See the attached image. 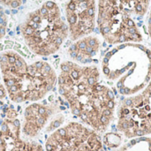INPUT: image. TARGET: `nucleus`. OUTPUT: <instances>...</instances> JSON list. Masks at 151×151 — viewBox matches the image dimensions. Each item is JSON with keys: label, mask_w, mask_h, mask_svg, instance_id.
<instances>
[{"label": "nucleus", "mask_w": 151, "mask_h": 151, "mask_svg": "<svg viewBox=\"0 0 151 151\" xmlns=\"http://www.w3.org/2000/svg\"><path fill=\"white\" fill-rule=\"evenodd\" d=\"M58 84L60 96L83 125L98 134L108 130L115 119V95L102 82L97 66L64 61Z\"/></svg>", "instance_id": "obj_1"}, {"label": "nucleus", "mask_w": 151, "mask_h": 151, "mask_svg": "<svg viewBox=\"0 0 151 151\" xmlns=\"http://www.w3.org/2000/svg\"><path fill=\"white\" fill-rule=\"evenodd\" d=\"M0 73L6 94L16 104L42 100L55 87V69L45 61L28 64L15 50L0 54Z\"/></svg>", "instance_id": "obj_2"}, {"label": "nucleus", "mask_w": 151, "mask_h": 151, "mask_svg": "<svg viewBox=\"0 0 151 151\" xmlns=\"http://www.w3.org/2000/svg\"><path fill=\"white\" fill-rule=\"evenodd\" d=\"M102 71L123 96L135 95L151 81V50L137 42L118 44L104 56Z\"/></svg>", "instance_id": "obj_3"}, {"label": "nucleus", "mask_w": 151, "mask_h": 151, "mask_svg": "<svg viewBox=\"0 0 151 151\" xmlns=\"http://www.w3.org/2000/svg\"><path fill=\"white\" fill-rule=\"evenodd\" d=\"M150 0H98L97 26L110 44L141 42L142 19Z\"/></svg>", "instance_id": "obj_4"}, {"label": "nucleus", "mask_w": 151, "mask_h": 151, "mask_svg": "<svg viewBox=\"0 0 151 151\" xmlns=\"http://www.w3.org/2000/svg\"><path fill=\"white\" fill-rule=\"evenodd\" d=\"M20 33L29 50L42 57L56 53L69 36L67 24L53 1L28 13L20 25Z\"/></svg>", "instance_id": "obj_5"}, {"label": "nucleus", "mask_w": 151, "mask_h": 151, "mask_svg": "<svg viewBox=\"0 0 151 151\" xmlns=\"http://www.w3.org/2000/svg\"><path fill=\"white\" fill-rule=\"evenodd\" d=\"M117 130L133 139L151 134V81L141 92L120 98L117 110Z\"/></svg>", "instance_id": "obj_6"}, {"label": "nucleus", "mask_w": 151, "mask_h": 151, "mask_svg": "<svg viewBox=\"0 0 151 151\" xmlns=\"http://www.w3.org/2000/svg\"><path fill=\"white\" fill-rule=\"evenodd\" d=\"M44 151H104L98 133L79 122H69L53 131Z\"/></svg>", "instance_id": "obj_7"}, {"label": "nucleus", "mask_w": 151, "mask_h": 151, "mask_svg": "<svg viewBox=\"0 0 151 151\" xmlns=\"http://www.w3.org/2000/svg\"><path fill=\"white\" fill-rule=\"evenodd\" d=\"M65 17L72 41L89 35L96 27V0H69L65 4Z\"/></svg>", "instance_id": "obj_8"}, {"label": "nucleus", "mask_w": 151, "mask_h": 151, "mask_svg": "<svg viewBox=\"0 0 151 151\" xmlns=\"http://www.w3.org/2000/svg\"><path fill=\"white\" fill-rule=\"evenodd\" d=\"M3 116L0 127V151H44L39 142L21 136L20 121L11 105H5Z\"/></svg>", "instance_id": "obj_9"}, {"label": "nucleus", "mask_w": 151, "mask_h": 151, "mask_svg": "<svg viewBox=\"0 0 151 151\" xmlns=\"http://www.w3.org/2000/svg\"><path fill=\"white\" fill-rule=\"evenodd\" d=\"M59 111L57 102L33 103L24 111V119L21 126V134L27 139L36 137L49 124L51 118Z\"/></svg>", "instance_id": "obj_10"}, {"label": "nucleus", "mask_w": 151, "mask_h": 151, "mask_svg": "<svg viewBox=\"0 0 151 151\" xmlns=\"http://www.w3.org/2000/svg\"><path fill=\"white\" fill-rule=\"evenodd\" d=\"M101 41L96 36L87 35L75 41L68 49L67 52L71 59L75 63L83 65L92 62L93 58L98 53Z\"/></svg>", "instance_id": "obj_11"}, {"label": "nucleus", "mask_w": 151, "mask_h": 151, "mask_svg": "<svg viewBox=\"0 0 151 151\" xmlns=\"http://www.w3.org/2000/svg\"><path fill=\"white\" fill-rule=\"evenodd\" d=\"M115 151H151V138L145 136L133 138Z\"/></svg>", "instance_id": "obj_12"}, {"label": "nucleus", "mask_w": 151, "mask_h": 151, "mask_svg": "<svg viewBox=\"0 0 151 151\" xmlns=\"http://www.w3.org/2000/svg\"><path fill=\"white\" fill-rule=\"evenodd\" d=\"M104 142L109 149L119 148L121 143V137L117 134H106L104 137Z\"/></svg>", "instance_id": "obj_13"}, {"label": "nucleus", "mask_w": 151, "mask_h": 151, "mask_svg": "<svg viewBox=\"0 0 151 151\" xmlns=\"http://www.w3.org/2000/svg\"><path fill=\"white\" fill-rule=\"evenodd\" d=\"M7 27V19L2 8H0V40L4 36Z\"/></svg>", "instance_id": "obj_14"}, {"label": "nucleus", "mask_w": 151, "mask_h": 151, "mask_svg": "<svg viewBox=\"0 0 151 151\" xmlns=\"http://www.w3.org/2000/svg\"><path fill=\"white\" fill-rule=\"evenodd\" d=\"M25 2L26 0H0V5L14 9L19 7Z\"/></svg>", "instance_id": "obj_15"}, {"label": "nucleus", "mask_w": 151, "mask_h": 151, "mask_svg": "<svg viewBox=\"0 0 151 151\" xmlns=\"http://www.w3.org/2000/svg\"><path fill=\"white\" fill-rule=\"evenodd\" d=\"M6 96V90L4 87L0 83V99H4Z\"/></svg>", "instance_id": "obj_16"}, {"label": "nucleus", "mask_w": 151, "mask_h": 151, "mask_svg": "<svg viewBox=\"0 0 151 151\" xmlns=\"http://www.w3.org/2000/svg\"><path fill=\"white\" fill-rule=\"evenodd\" d=\"M148 33L149 35L151 38V7L150 10V15H149V19H148Z\"/></svg>", "instance_id": "obj_17"}]
</instances>
